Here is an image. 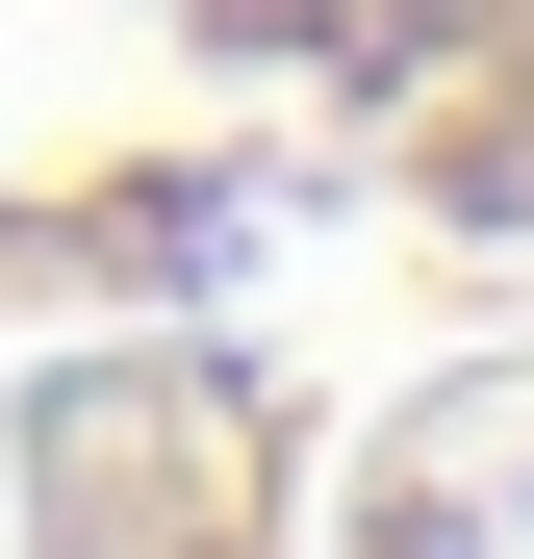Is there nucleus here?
I'll use <instances>...</instances> for the list:
<instances>
[{"mask_svg": "<svg viewBox=\"0 0 534 559\" xmlns=\"http://www.w3.org/2000/svg\"><path fill=\"white\" fill-rule=\"evenodd\" d=\"M306 280H534V0H0V356Z\"/></svg>", "mask_w": 534, "mask_h": 559, "instance_id": "nucleus-1", "label": "nucleus"}, {"mask_svg": "<svg viewBox=\"0 0 534 559\" xmlns=\"http://www.w3.org/2000/svg\"><path fill=\"white\" fill-rule=\"evenodd\" d=\"M0 559H534V280L0 356Z\"/></svg>", "mask_w": 534, "mask_h": 559, "instance_id": "nucleus-2", "label": "nucleus"}]
</instances>
